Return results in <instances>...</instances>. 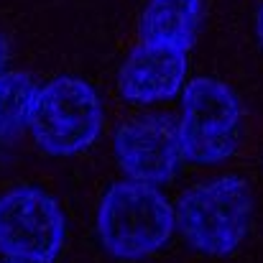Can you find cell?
<instances>
[{"label": "cell", "instance_id": "cell-9", "mask_svg": "<svg viewBox=\"0 0 263 263\" xmlns=\"http://www.w3.org/2000/svg\"><path fill=\"white\" fill-rule=\"evenodd\" d=\"M36 87L26 72H0V138L18 136L26 128Z\"/></svg>", "mask_w": 263, "mask_h": 263}, {"label": "cell", "instance_id": "cell-1", "mask_svg": "<svg viewBox=\"0 0 263 263\" xmlns=\"http://www.w3.org/2000/svg\"><path fill=\"white\" fill-rule=\"evenodd\" d=\"M97 235L118 261L148 258L172 240L174 207L154 184L118 181L100 199Z\"/></svg>", "mask_w": 263, "mask_h": 263}, {"label": "cell", "instance_id": "cell-8", "mask_svg": "<svg viewBox=\"0 0 263 263\" xmlns=\"http://www.w3.org/2000/svg\"><path fill=\"white\" fill-rule=\"evenodd\" d=\"M202 23V0H148L141 13V41L186 51Z\"/></svg>", "mask_w": 263, "mask_h": 263}, {"label": "cell", "instance_id": "cell-3", "mask_svg": "<svg viewBox=\"0 0 263 263\" xmlns=\"http://www.w3.org/2000/svg\"><path fill=\"white\" fill-rule=\"evenodd\" d=\"M102 123L100 95L85 80L54 77L36 87L26 128L44 154L67 159L95 146Z\"/></svg>", "mask_w": 263, "mask_h": 263}, {"label": "cell", "instance_id": "cell-7", "mask_svg": "<svg viewBox=\"0 0 263 263\" xmlns=\"http://www.w3.org/2000/svg\"><path fill=\"white\" fill-rule=\"evenodd\" d=\"M186 77V51L141 41L120 67L118 87L133 105H154L176 97Z\"/></svg>", "mask_w": 263, "mask_h": 263}, {"label": "cell", "instance_id": "cell-5", "mask_svg": "<svg viewBox=\"0 0 263 263\" xmlns=\"http://www.w3.org/2000/svg\"><path fill=\"white\" fill-rule=\"evenodd\" d=\"M67 238L59 202L39 186L0 194V253L21 263H54Z\"/></svg>", "mask_w": 263, "mask_h": 263}, {"label": "cell", "instance_id": "cell-12", "mask_svg": "<svg viewBox=\"0 0 263 263\" xmlns=\"http://www.w3.org/2000/svg\"><path fill=\"white\" fill-rule=\"evenodd\" d=\"M0 263H21V261H13V258H5V261H0Z\"/></svg>", "mask_w": 263, "mask_h": 263}, {"label": "cell", "instance_id": "cell-11", "mask_svg": "<svg viewBox=\"0 0 263 263\" xmlns=\"http://www.w3.org/2000/svg\"><path fill=\"white\" fill-rule=\"evenodd\" d=\"M256 36H258V41L263 44V3L258 5V10H256Z\"/></svg>", "mask_w": 263, "mask_h": 263}, {"label": "cell", "instance_id": "cell-6", "mask_svg": "<svg viewBox=\"0 0 263 263\" xmlns=\"http://www.w3.org/2000/svg\"><path fill=\"white\" fill-rule=\"evenodd\" d=\"M112 148L120 169L133 181L154 186L169 181L181 164L176 123L169 115L146 112L125 120L112 138Z\"/></svg>", "mask_w": 263, "mask_h": 263}, {"label": "cell", "instance_id": "cell-2", "mask_svg": "<svg viewBox=\"0 0 263 263\" xmlns=\"http://www.w3.org/2000/svg\"><path fill=\"white\" fill-rule=\"evenodd\" d=\"M251 215V186L240 176L225 174L181 192L174 210V225L197 253L228 256L246 240Z\"/></svg>", "mask_w": 263, "mask_h": 263}, {"label": "cell", "instance_id": "cell-4", "mask_svg": "<svg viewBox=\"0 0 263 263\" xmlns=\"http://www.w3.org/2000/svg\"><path fill=\"white\" fill-rule=\"evenodd\" d=\"M181 89V115L176 123L181 159L197 166L228 161L243 138L240 97L212 77H197Z\"/></svg>", "mask_w": 263, "mask_h": 263}, {"label": "cell", "instance_id": "cell-10", "mask_svg": "<svg viewBox=\"0 0 263 263\" xmlns=\"http://www.w3.org/2000/svg\"><path fill=\"white\" fill-rule=\"evenodd\" d=\"M8 67V41L0 36V72H5Z\"/></svg>", "mask_w": 263, "mask_h": 263}]
</instances>
